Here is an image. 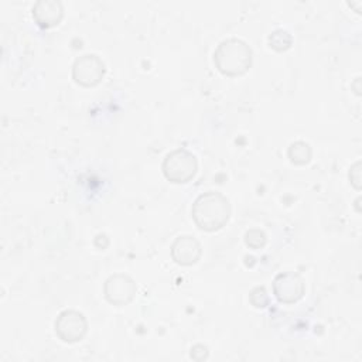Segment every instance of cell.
Segmentation results:
<instances>
[{
    "label": "cell",
    "mask_w": 362,
    "mask_h": 362,
    "mask_svg": "<svg viewBox=\"0 0 362 362\" xmlns=\"http://www.w3.org/2000/svg\"><path fill=\"white\" fill-rule=\"evenodd\" d=\"M245 243L250 249H260L266 245V233L262 229L252 228L245 233Z\"/></svg>",
    "instance_id": "cell-12"
},
{
    "label": "cell",
    "mask_w": 362,
    "mask_h": 362,
    "mask_svg": "<svg viewBox=\"0 0 362 362\" xmlns=\"http://www.w3.org/2000/svg\"><path fill=\"white\" fill-rule=\"evenodd\" d=\"M137 291L134 280L124 273H115L105 280L103 294L105 298L113 305H126L129 304Z\"/></svg>",
    "instance_id": "cell-6"
},
{
    "label": "cell",
    "mask_w": 362,
    "mask_h": 362,
    "mask_svg": "<svg viewBox=\"0 0 362 362\" xmlns=\"http://www.w3.org/2000/svg\"><path fill=\"white\" fill-rule=\"evenodd\" d=\"M249 301L256 308H264L269 304V294L263 286H256L249 293Z\"/></svg>",
    "instance_id": "cell-13"
},
{
    "label": "cell",
    "mask_w": 362,
    "mask_h": 362,
    "mask_svg": "<svg viewBox=\"0 0 362 362\" xmlns=\"http://www.w3.org/2000/svg\"><path fill=\"white\" fill-rule=\"evenodd\" d=\"M348 178H349V182L351 185L355 188V189H361V160L355 161L351 167H349V173H348Z\"/></svg>",
    "instance_id": "cell-14"
},
{
    "label": "cell",
    "mask_w": 362,
    "mask_h": 362,
    "mask_svg": "<svg viewBox=\"0 0 362 362\" xmlns=\"http://www.w3.org/2000/svg\"><path fill=\"white\" fill-rule=\"evenodd\" d=\"M191 358L195 361H204L208 358V348L202 344H197L191 348Z\"/></svg>",
    "instance_id": "cell-15"
},
{
    "label": "cell",
    "mask_w": 362,
    "mask_h": 362,
    "mask_svg": "<svg viewBox=\"0 0 362 362\" xmlns=\"http://www.w3.org/2000/svg\"><path fill=\"white\" fill-rule=\"evenodd\" d=\"M287 157L290 158V161L293 164L297 165H304L307 163L311 161L313 157V148L310 146V143L304 141V140H296L293 141L288 148H287Z\"/></svg>",
    "instance_id": "cell-10"
},
{
    "label": "cell",
    "mask_w": 362,
    "mask_h": 362,
    "mask_svg": "<svg viewBox=\"0 0 362 362\" xmlns=\"http://www.w3.org/2000/svg\"><path fill=\"white\" fill-rule=\"evenodd\" d=\"M201 253L202 247L199 240L191 235H181L171 245V257L181 266H191L197 263Z\"/></svg>",
    "instance_id": "cell-8"
},
{
    "label": "cell",
    "mask_w": 362,
    "mask_h": 362,
    "mask_svg": "<svg viewBox=\"0 0 362 362\" xmlns=\"http://www.w3.org/2000/svg\"><path fill=\"white\" fill-rule=\"evenodd\" d=\"M253 52L242 38L222 40L214 51V62L218 71L226 76H240L252 66Z\"/></svg>",
    "instance_id": "cell-2"
},
{
    "label": "cell",
    "mask_w": 362,
    "mask_h": 362,
    "mask_svg": "<svg viewBox=\"0 0 362 362\" xmlns=\"http://www.w3.org/2000/svg\"><path fill=\"white\" fill-rule=\"evenodd\" d=\"M54 329L58 338L66 344H75L83 339L88 332V320L78 310H64L54 321Z\"/></svg>",
    "instance_id": "cell-4"
},
{
    "label": "cell",
    "mask_w": 362,
    "mask_h": 362,
    "mask_svg": "<svg viewBox=\"0 0 362 362\" xmlns=\"http://www.w3.org/2000/svg\"><path fill=\"white\" fill-rule=\"evenodd\" d=\"M161 170L168 181L174 184H185L195 177L198 160L192 151L178 147L165 154Z\"/></svg>",
    "instance_id": "cell-3"
},
{
    "label": "cell",
    "mask_w": 362,
    "mask_h": 362,
    "mask_svg": "<svg viewBox=\"0 0 362 362\" xmlns=\"http://www.w3.org/2000/svg\"><path fill=\"white\" fill-rule=\"evenodd\" d=\"M230 202L218 191H206L197 197L192 204L191 215L197 226L206 232L223 228L230 218Z\"/></svg>",
    "instance_id": "cell-1"
},
{
    "label": "cell",
    "mask_w": 362,
    "mask_h": 362,
    "mask_svg": "<svg viewBox=\"0 0 362 362\" xmlns=\"http://www.w3.org/2000/svg\"><path fill=\"white\" fill-rule=\"evenodd\" d=\"M33 17L41 27H54L64 17V6L59 0H37L33 6Z\"/></svg>",
    "instance_id": "cell-9"
},
{
    "label": "cell",
    "mask_w": 362,
    "mask_h": 362,
    "mask_svg": "<svg viewBox=\"0 0 362 362\" xmlns=\"http://www.w3.org/2000/svg\"><path fill=\"white\" fill-rule=\"evenodd\" d=\"M106 72L105 62L96 54H83L72 64V79L85 88L100 83Z\"/></svg>",
    "instance_id": "cell-5"
},
{
    "label": "cell",
    "mask_w": 362,
    "mask_h": 362,
    "mask_svg": "<svg viewBox=\"0 0 362 362\" xmlns=\"http://www.w3.org/2000/svg\"><path fill=\"white\" fill-rule=\"evenodd\" d=\"M305 284L301 274L296 272L279 273L273 280V294L284 304H293L303 298Z\"/></svg>",
    "instance_id": "cell-7"
},
{
    "label": "cell",
    "mask_w": 362,
    "mask_h": 362,
    "mask_svg": "<svg viewBox=\"0 0 362 362\" xmlns=\"http://www.w3.org/2000/svg\"><path fill=\"white\" fill-rule=\"evenodd\" d=\"M267 42L270 45V48H273L274 51H286L291 47L293 44V37L291 34L284 30V28H276L274 31H272L267 37Z\"/></svg>",
    "instance_id": "cell-11"
}]
</instances>
